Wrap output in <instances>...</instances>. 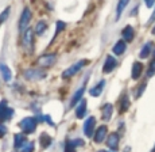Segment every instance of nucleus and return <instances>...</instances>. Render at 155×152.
I'll list each match as a JSON object with an SVG mask.
<instances>
[{"label": "nucleus", "instance_id": "393cba45", "mask_svg": "<svg viewBox=\"0 0 155 152\" xmlns=\"http://www.w3.org/2000/svg\"><path fill=\"white\" fill-rule=\"evenodd\" d=\"M34 151V143L32 141H26L22 148H19V152H32Z\"/></svg>", "mask_w": 155, "mask_h": 152}, {"label": "nucleus", "instance_id": "412c9836", "mask_svg": "<svg viewBox=\"0 0 155 152\" xmlns=\"http://www.w3.org/2000/svg\"><path fill=\"white\" fill-rule=\"evenodd\" d=\"M0 72H2V76H3V79H4L5 82H10L11 80V71L8 69L7 65L0 64Z\"/></svg>", "mask_w": 155, "mask_h": 152}, {"label": "nucleus", "instance_id": "c85d7f7f", "mask_svg": "<svg viewBox=\"0 0 155 152\" xmlns=\"http://www.w3.org/2000/svg\"><path fill=\"white\" fill-rule=\"evenodd\" d=\"M8 15H10V7H8V8H5V10L3 11V14H2V15H0V23H3V22H4V20L7 19V16H8Z\"/></svg>", "mask_w": 155, "mask_h": 152}, {"label": "nucleus", "instance_id": "a878e982", "mask_svg": "<svg viewBox=\"0 0 155 152\" xmlns=\"http://www.w3.org/2000/svg\"><path fill=\"white\" fill-rule=\"evenodd\" d=\"M128 107H130V99H128L127 95H124L123 98H121V105H120V111L124 113L126 110H128Z\"/></svg>", "mask_w": 155, "mask_h": 152}, {"label": "nucleus", "instance_id": "6e6552de", "mask_svg": "<svg viewBox=\"0 0 155 152\" xmlns=\"http://www.w3.org/2000/svg\"><path fill=\"white\" fill-rule=\"evenodd\" d=\"M14 115V110L11 107L5 106V103H0V120L4 121V120H10L11 117Z\"/></svg>", "mask_w": 155, "mask_h": 152}, {"label": "nucleus", "instance_id": "f8f14e48", "mask_svg": "<svg viewBox=\"0 0 155 152\" xmlns=\"http://www.w3.org/2000/svg\"><path fill=\"white\" fill-rule=\"evenodd\" d=\"M123 38H124V41H127V42H131V41L134 40V37H135V33H134V29H132V26H126V27L123 29Z\"/></svg>", "mask_w": 155, "mask_h": 152}, {"label": "nucleus", "instance_id": "4468645a", "mask_svg": "<svg viewBox=\"0 0 155 152\" xmlns=\"http://www.w3.org/2000/svg\"><path fill=\"white\" fill-rule=\"evenodd\" d=\"M112 111H113V106L111 103H107L103 107V120L104 121H109L112 117Z\"/></svg>", "mask_w": 155, "mask_h": 152}, {"label": "nucleus", "instance_id": "2eb2a0df", "mask_svg": "<svg viewBox=\"0 0 155 152\" xmlns=\"http://www.w3.org/2000/svg\"><path fill=\"white\" fill-rule=\"evenodd\" d=\"M126 48H127V44L124 42V41H117L116 42V45L113 46V53L115 55H117V56H120V55H123L124 52H126Z\"/></svg>", "mask_w": 155, "mask_h": 152}, {"label": "nucleus", "instance_id": "6ab92c4d", "mask_svg": "<svg viewBox=\"0 0 155 152\" xmlns=\"http://www.w3.org/2000/svg\"><path fill=\"white\" fill-rule=\"evenodd\" d=\"M128 2H130V0H119V3H117V8H116V19H119V18L121 16V14H123L124 8L127 7Z\"/></svg>", "mask_w": 155, "mask_h": 152}, {"label": "nucleus", "instance_id": "58836bf2", "mask_svg": "<svg viewBox=\"0 0 155 152\" xmlns=\"http://www.w3.org/2000/svg\"><path fill=\"white\" fill-rule=\"evenodd\" d=\"M154 151H155V150H154Z\"/></svg>", "mask_w": 155, "mask_h": 152}, {"label": "nucleus", "instance_id": "473e14b6", "mask_svg": "<svg viewBox=\"0 0 155 152\" xmlns=\"http://www.w3.org/2000/svg\"><path fill=\"white\" fill-rule=\"evenodd\" d=\"M146 2V5H147L148 8L151 7V5H154V3H155V0H144Z\"/></svg>", "mask_w": 155, "mask_h": 152}, {"label": "nucleus", "instance_id": "ddd939ff", "mask_svg": "<svg viewBox=\"0 0 155 152\" xmlns=\"http://www.w3.org/2000/svg\"><path fill=\"white\" fill-rule=\"evenodd\" d=\"M142 71H143V64L142 62H134L132 65V72H131V75H132V79H139V76L142 75Z\"/></svg>", "mask_w": 155, "mask_h": 152}, {"label": "nucleus", "instance_id": "cd10ccee", "mask_svg": "<svg viewBox=\"0 0 155 152\" xmlns=\"http://www.w3.org/2000/svg\"><path fill=\"white\" fill-rule=\"evenodd\" d=\"M154 73H155V58L153 60V62L150 64V68H148V71H147V76L151 77Z\"/></svg>", "mask_w": 155, "mask_h": 152}, {"label": "nucleus", "instance_id": "7ed1b4c3", "mask_svg": "<svg viewBox=\"0 0 155 152\" xmlns=\"http://www.w3.org/2000/svg\"><path fill=\"white\" fill-rule=\"evenodd\" d=\"M31 11L28 10V8H25V11H23L22 16H20V20H19V30L20 31H25L26 29L30 25V20H31Z\"/></svg>", "mask_w": 155, "mask_h": 152}, {"label": "nucleus", "instance_id": "f257e3e1", "mask_svg": "<svg viewBox=\"0 0 155 152\" xmlns=\"http://www.w3.org/2000/svg\"><path fill=\"white\" fill-rule=\"evenodd\" d=\"M37 122H38V120H35V118L27 117V118H25V120H22L19 122V128L25 133H32V132H35V129H37Z\"/></svg>", "mask_w": 155, "mask_h": 152}, {"label": "nucleus", "instance_id": "f03ea898", "mask_svg": "<svg viewBox=\"0 0 155 152\" xmlns=\"http://www.w3.org/2000/svg\"><path fill=\"white\" fill-rule=\"evenodd\" d=\"M23 46H25L27 53H32V50H34V33H32L31 29H27L25 31V35H23Z\"/></svg>", "mask_w": 155, "mask_h": 152}, {"label": "nucleus", "instance_id": "f704fd0d", "mask_svg": "<svg viewBox=\"0 0 155 152\" xmlns=\"http://www.w3.org/2000/svg\"><path fill=\"white\" fill-rule=\"evenodd\" d=\"M154 20H155V11H154V14H153V15H151V18H150V23H153Z\"/></svg>", "mask_w": 155, "mask_h": 152}, {"label": "nucleus", "instance_id": "7c9ffc66", "mask_svg": "<svg viewBox=\"0 0 155 152\" xmlns=\"http://www.w3.org/2000/svg\"><path fill=\"white\" fill-rule=\"evenodd\" d=\"M70 143H71V145H73V147H80V145H84V141H82V140H80V139L73 140V141H70Z\"/></svg>", "mask_w": 155, "mask_h": 152}, {"label": "nucleus", "instance_id": "72a5a7b5", "mask_svg": "<svg viewBox=\"0 0 155 152\" xmlns=\"http://www.w3.org/2000/svg\"><path fill=\"white\" fill-rule=\"evenodd\" d=\"M43 118H45V120H46L47 124H50V125H54V122H53L51 120H50V117H49V115H43Z\"/></svg>", "mask_w": 155, "mask_h": 152}, {"label": "nucleus", "instance_id": "0eeeda50", "mask_svg": "<svg viewBox=\"0 0 155 152\" xmlns=\"http://www.w3.org/2000/svg\"><path fill=\"white\" fill-rule=\"evenodd\" d=\"M94 126H96V118H94V117H89L88 120L85 121V124H84V132H85V135L88 137L93 136Z\"/></svg>", "mask_w": 155, "mask_h": 152}, {"label": "nucleus", "instance_id": "a211bd4d", "mask_svg": "<svg viewBox=\"0 0 155 152\" xmlns=\"http://www.w3.org/2000/svg\"><path fill=\"white\" fill-rule=\"evenodd\" d=\"M14 139H15V148H16V150L22 148L23 145H25V143L27 141V140H26V136L22 135V133H16Z\"/></svg>", "mask_w": 155, "mask_h": 152}, {"label": "nucleus", "instance_id": "b1692460", "mask_svg": "<svg viewBox=\"0 0 155 152\" xmlns=\"http://www.w3.org/2000/svg\"><path fill=\"white\" fill-rule=\"evenodd\" d=\"M47 29V23L45 22V20H41V22L37 23V26H35V33H37L38 35H42L45 31H46Z\"/></svg>", "mask_w": 155, "mask_h": 152}, {"label": "nucleus", "instance_id": "c756f323", "mask_svg": "<svg viewBox=\"0 0 155 152\" xmlns=\"http://www.w3.org/2000/svg\"><path fill=\"white\" fill-rule=\"evenodd\" d=\"M65 152H76V148L71 145L70 141H68L66 144H65Z\"/></svg>", "mask_w": 155, "mask_h": 152}, {"label": "nucleus", "instance_id": "f3484780", "mask_svg": "<svg viewBox=\"0 0 155 152\" xmlns=\"http://www.w3.org/2000/svg\"><path fill=\"white\" fill-rule=\"evenodd\" d=\"M86 114V101H81V103L78 105V107L76 109V115L77 118H84Z\"/></svg>", "mask_w": 155, "mask_h": 152}, {"label": "nucleus", "instance_id": "9b49d317", "mask_svg": "<svg viewBox=\"0 0 155 152\" xmlns=\"http://www.w3.org/2000/svg\"><path fill=\"white\" fill-rule=\"evenodd\" d=\"M107 130H108V128H107L105 125H101L99 129L96 130V133H94V141L96 143H103L104 139H105Z\"/></svg>", "mask_w": 155, "mask_h": 152}, {"label": "nucleus", "instance_id": "4c0bfd02", "mask_svg": "<svg viewBox=\"0 0 155 152\" xmlns=\"http://www.w3.org/2000/svg\"><path fill=\"white\" fill-rule=\"evenodd\" d=\"M153 152H155V151H153Z\"/></svg>", "mask_w": 155, "mask_h": 152}, {"label": "nucleus", "instance_id": "423d86ee", "mask_svg": "<svg viewBox=\"0 0 155 152\" xmlns=\"http://www.w3.org/2000/svg\"><path fill=\"white\" fill-rule=\"evenodd\" d=\"M25 77L27 80H39L45 77V72L39 69H27L25 71Z\"/></svg>", "mask_w": 155, "mask_h": 152}, {"label": "nucleus", "instance_id": "4be33fe9", "mask_svg": "<svg viewBox=\"0 0 155 152\" xmlns=\"http://www.w3.org/2000/svg\"><path fill=\"white\" fill-rule=\"evenodd\" d=\"M151 49H153V44L151 42H147L144 46H143V49L140 50V58H147L148 55H151Z\"/></svg>", "mask_w": 155, "mask_h": 152}, {"label": "nucleus", "instance_id": "c9c22d12", "mask_svg": "<svg viewBox=\"0 0 155 152\" xmlns=\"http://www.w3.org/2000/svg\"><path fill=\"white\" fill-rule=\"evenodd\" d=\"M97 152H107V151H103V150H101V151H97Z\"/></svg>", "mask_w": 155, "mask_h": 152}, {"label": "nucleus", "instance_id": "39448f33", "mask_svg": "<svg viewBox=\"0 0 155 152\" xmlns=\"http://www.w3.org/2000/svg\"><path fill=\"white\" fill-rule=\"evenodd\" d=\"M86 64V61L85 60H81V61H78V62H76L74 65H71V67H69L66 71H64V73H62V76L64 77H70V76H73V75H76L77 72H78L80 69H81L82 67Z\"/></svg>", "mask_w": 155, "mask_h": 152}, {"label": "nucleus", "instance_id": "bb28decb", "mask_svg": "<svg viewBox=\"0 0 155 152\" xmlns=\"http://www.w3.org/2000/svg\"><path fill=\"white\" fill-rule=\"evenodd\" d=\"M64 29H65V23L58 20V22H57V29H55V37L61 33V30H64Z\"/></svg>", "mask_w": 155, "mask_h": 152}, {"label": "nucleus", "instance_id": "5701e85b", "mask_svg": "<svg viewBox=\"0 0 155 152\" xmlns=\"http://www.w3.org/2000/svg\"><path fill=\"white\" fill-rule=\"evenodd\" d=\"M104 86H105V80H101V82L96 86V87L92 88V90H91V95H93V97H99L101 92H103Z\"/></svg>", "mask_w": 155, "mask_h": 152}, {"label": "nucleus", "instance_id": "2f4dec72", "mask_svg": "<svg viewBox=\"0 0 155 152\" xmlns=\"http://www.w3.org/2000/svg\"><path fill=\"white\" fill-rule=\"evenodd\" d=\"M5 133H7V126L3 124H0V137L5 136Z\"/></svg>", "mask_w": 155, "mask_h": 152}, {"label": "nucleus", "instance_id": "e433bc0d", "mask_svg": "<svg viewBox=\"0 0 155 152\" xmlns=\"http://www.w3.org/2000/svg\"><path fill=\"white\" fill-rule=\"evenodd\" d=\"M154 58H155V49H154Z\"/></svg>", "mask_w": 155, "mask_h": 152}, {"label": "nucleus", "instance_id": "aec40b11", "mask_svg": "<svg viewBox=\"0 0 155 152\" xmlns=\"http://www.w3.org/2000/svg\"><path fill=\"white\" fill-rule=\"evenodd\" d=\"M84 92H85V84L82 86V87L80 88V90H77V91H76V94H74V95H73V98H71V102H70V105H71V106H74V105H76V103L78 102V101L82 98V95H84Z\"/></svg>", "mask_w": 155, "mask_h": 152}, {"label": "nucleus", "instance_id": "9d476101", "mask_svg": "<svg viewBox=\"0 0 155 152\" xmlns=\"http://www.w3.org/2000/svg\"><path fill=\"white\" fill-rule=\"evenodd\" d=\"M107 145H108L111 150H117L119 147V135L117 133H111L107 139Z\"/></svg>", "mask_w": 155, "mask_h": 152}, {"label": "nucleus", "instance_id": "dca6fc26", "mask_svg": "<svg viewBox=\"0 0 155 152\" xmlns=\"http://www.w3.org/2000/svg\"><path fill=\"white\" fill-rule=\"evenodd\" d=\"M51 137H50L47 133H41L39 136V143H41V147L42 148H47L49 145H51Z\"/></svg>", "mask_w": 155, "mask_h": 152}, {"label": "nucleus", "instance_id": "20e7f679", "mask_svg": "<svg viewBox=\"0 0 155 152\" xmlns=\"http://www.w3.org/2000/svg\"><path fill=\"white\" fill-rule=\"evenodd\" d=\"M55 60H57V56L54 53H47V55H43L38 58V64L41 67H51L55 62Z\"/></svg>", "mask_w": 155, "mask_h": 152}, {"label": "nucleus", "instance_id": "1a4fd4ad", "mask_svg": "<svg viewBox=\"0 0 155 152\" xmlns=\"http://www.w3.org/2000/svg\"><path fill=\"white\" fill-rule=\"evenodd\" d=\"M116 65H117V61H116V58L112 57V56H108V57L105 58V62H104V67H103L104 73L112 72V71L116 68Z\"/></svg>", "mask_w": 155, "mask_h": 152}]
</instances>
